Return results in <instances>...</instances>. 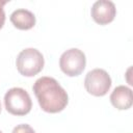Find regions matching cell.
Masks as SVG:
<instances>
[{
  "label": "cell",
  "instance_id": "4",
  "mask_svg": "<svg viewBox=\"0 0 133 133\" xmlns=\"http://www.w3.org/2000/svg\"><path fill=\"white\" fill-rule=\"evenodd\" d=\"M84 87L88 94L96 97H103L111 87V78L103 69L91 70L85 76Z\"/></svg>",
  "mask_w": 133,
  "mask_h": 133
},
{
  "label": "cell",
  "instance_id": "1",
  "mask_svg": "<svg viewBox=\"0 0 133 133\" xmlns=\"http://www.w3.org/2000/svg\"><path fill=\"white\" fill-rule=\"evenodd\" d=\"M32 89L37 99L41 108L49 113H57L62 111L68 105L69 98L66 91L52 77L38 78Z\"/></svg>",
  "mask_w": 133,
  "mask_h": 133
},
{
  "label": "cell",
  "instance_id": "3",
  "mask_svg": "<svg viewBox=\"0 0 133 133\" xmlns=\"http://www.w3.org/2000/svg\"><path fill=\"white\" fill-rule=\"evenodd\" d=\"M4 105L10 114L25 115L30 112L32 102L25 89L21 87H12L8 89L4 96Z\"/></svg>",
  "mask_w": 133,
  "mask_h": 133
},
{
  "label": "cell",
  "instance_id": "7",
  "mask_svg": "<svg viewBox=\"0 0 133 133\" xmlns=\"http://www.w3.org/2000/svg\"><path fill=\"white\" fill-rule=\"evenodd\" d=\"M110 102L116 109H129L133 104L132 90L125 85L116 86L110 95Z\"/></svg>",
  "mask_w": 133,
  "mask_h": 133
},
{
  "label": "cell",
  "instance_id": "10",
  "mask_svg": "<svg viewBox=\"0 0 133 133\" xmlns=\"http://www.w3.org/2000/svg\"><path fill=\"white\" fill-rule=\"evenodd\" d=\"M6 4V1H0V29L3 27L5 22V12L3 9V6Z\"/></svg>",
  "mask_w": 133,
  "mask_h": 133
},
{
  "label": "cell",
  "instance_id": "2",
  "mask_svg": "<svg viewBox=\"0 0 133 133\" xmlns=\"http://www.w3.org/2000/svg\"><path fill=\"white\" fill-rule=\"evenodd\" d=\"M18 72L25 77H32L38 74L45 64L43 54L34 49L27 48L22 50L16 60Z\"/></svg>",
  "mask_w": 133,
  "mask_h": 133
},
{
  "label": "cell",
  "instance_id": "5",
  "mask_svg": "<svg viewBox=\"0 0 133 133\" xmlns=\"http://www.w3.org/2000/svg\"><path fill=\"white\" fill-rule=\"evenodd\" d=\"M86 58L85 54L77 49L72 48L63 52L59 59L60 70L70 77L79 76L85 69Z\"/></svg>",
  "mask_w": 133,
  "mask_h": 133
},
{
  "label": "cell",
  "instance_id": "8",
  "mask_svg": "<svg viewBox=\"0 0 133 133\" xmlns=\"http://www.w3.org/2000/svg\"><path fill=\"white\" fill-rule=\"evenodd\" d=\"M10 22L20 30H28L35 25V16L28 9L19 8L10 15Z\"/></svg>",
  "mask_w": 133,
  "mask_h": 133
},
{
  "label": "cell",
  "instance_id": "9",
  "mask_svg": "<svg viewBox=\"0 0 133 133\" xmlns=\"http://www.w3.org/2000/svg\"><path fill=\"white\" fill-rule=\"evenodd\" d=\"M12 133H35L34 130L27 124H22L18 125L17 127L14 128Z\"/></svg>",
  "mask_w": 133,
  "mask_h": 133
},
{
  "label": "cell",
  "instance_id": "12",
  "mask_svg": "<svg viewBox=\"0 0 133 133\" xmlns=\"http://www.w3.org/2000/svg\"><path fill=\"white\" fill-rule=\"evenodd\" d=\"M0 133H2V132H1V131H0Z\"/></svg>",
  "mask_w": 133,
  "mask_h": 133
},
{
  "label": "cell",
  "instance_id": "11",
  "mask_svg": "<svg viewBox=\"0 0 133 133\" xmlns=\"http://www.w3.org/2000/svg\"><path fill=\"white\" fill-rule=\"evenodd\" d=\"M0 112H1V103H0Z\"/></svg>",
  "mask_w": 133,
  "mask_h": 133
},
{
  "label": "cell",
  "instance_id": "6",
  "mask_svg": "<svg viewBox=\"0 0 133 133\" xmlns=\"http://www.w3.org/2000/svg\"><path fill=\"white\" fill-rule=\"evenodd\" d=\"M90 15L96 23L100 25H106L114 20L116 8L114 3L111 1L99 0L92 4Z\"/></svg>",
  "mask_w": 133,
  "mask_h": 133
}]
</instances>
